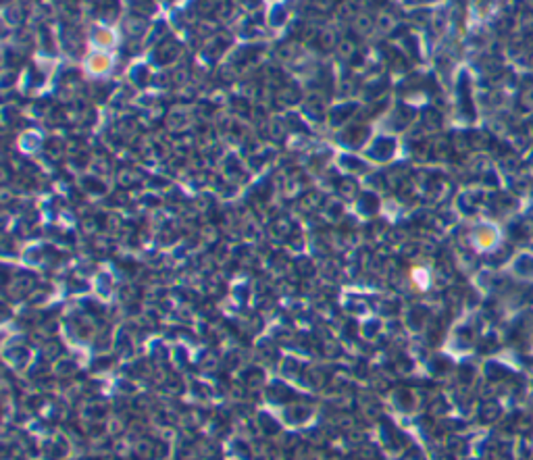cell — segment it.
Segmentation results:
<instances>
[{"label": "cell", "mask_w": 533, "mask_h": 460, "mask_svg": "<svg viewBox=\"0 0 533 460\" xmlns=\"http://www.w3.org/2000/svg\"><path fill=\"white\" fill-rule=\"evenodd\" d=\"M500 242H502V231L494 223H481L471 233V244L477 252H492L500 246Z\"/></svg>", "instance_id": "cell-1"}, {"label": "cell", "mask_w": 533, "mask_h": 460, "mask_svg": "<svg viewBox=\"0 0 533 460\" xmlns=\"http://www.w3.org/2000/svg\"><path fill=\"white\" fill-rule=\"evenodd\" d=\"M86 67H88V71H90L92 75H105V73H109V71L113 69V59H111V54H107V52H94V54L88 59Z\"/></svg>", "instance_id": "cell-2"}, {"label": "cell", "mask_w": 533, "mask_h": 460, "mask_svg": "<svg viewBox=\"0 0 533 460\" xmlns=\"http://www.w3.org/2000/svg\"><path fill=\"white\" fill-rule=\"evenodd\" d=\"M94 42H96V46H100V48H111V46H115L117 36H115L113 29L100 27V29L94 31Z\"/></svg>", "instance_id": "cell-3"}, {"label": "cell", "mask_w": 533, "mask_h": 460, "mask_svg": "<svg viewBox=\"0 0 533 460\" xmlns=\"http://www.w3.org/2000/svg\"><path fill=\"white\" fill-rule=\"evenodd\" d=\"M412 284L416 286V288H421V290H425L427 286H429V273L425 271V269H414L412 271Z\"/></svg>", "instance_id": "cell-4"}]
</instances>
